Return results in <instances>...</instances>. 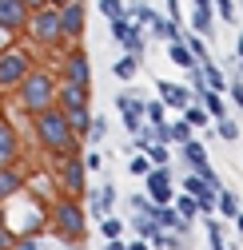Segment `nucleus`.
<instances>
[{
  "mask_svg": "<svg viewBox=\"0 0 243 250\" xmlns=\"http://www.w3.org/2000/svg\"><path fill=\"white\" fill-rule=\"evenodd\" d=\"M88 91H92V87H80V83H60L56 87V107L60 111H80V107H88V104H92V100H88Z\"/></svg>",
  "mask_w": 243,
  "mask_h": 250,
  "instance_id": "obj_10",
  "label": "nucleus"
},
{
  "mask_svg": "<svg viewBox=\"0 0 243 250\" xmlns=\"http://www.w3.org/2000/svg\"><path fill=\"white\" fill-rule=\"evenodd\" d=\"M195 175H199V179H203V183L211 187V191H219V187H223V183H219V175H216V167H211V163H199V167H195Z\"/></svg>",
  "mask_w": 243,
  "mask_h": 250,
  "instance_id": "obj_31",
  "label": "nucleus"
},
{
  "mask_svg": "<svg viewBox=\"0 0 243 250\" xmlns=\"http://www.w3.org/2000/svg\"><path fill=\"white\" fill-rule=\"evenodd\" d=\"M144 115H147L151 123H164V115H168V107H164V100H160V104H144Z\"/></svg>",
  "mask_w": 243,
  "mask_h": 250,
  "instance_id": "obj_37",
  "label": "nucleus"
},
{
  "mask_svg": "<svg viewBox=\"0 0 243 250\" xmlns=\"http://www.w3.org/2000/svg\"><path fill=\"white\" fill-rule=\"evenodd\" d=\"M20 4H24L28 12H36V8H48V0H20Z\"/></svg>",
  "mask_w": 243,
  "mask_h": 250,
  "instance_id": "obj_43",
  "label": "nucleus"
},
{
  "mask_svg": "<svg viewBox=\"0 0 243 250\" xmlns=\"http://www.w3.org/2000/svg\"><path fill=\"white\" fill-rule=\"evenodd\" d=\"M12 246H16V234H12L4 223H0V250H12Z\"/></svg>",
  "mask_w": 243,
  "mask_h": 250,
  "instance_id": "obj_40",
  "label": "nucleus"
},
{
  "mask_svg": "<svg viewBox=\"0 0 243 250\" xmlns=\"http://www.w3.org/2000/svg\"><path fill=\"white\" fill-rule=\"evenodd\" d=\"M144 155H147V163H151V167H164V163H168V147H164V143H147Z\"/></svg>",
  "mask_w": 243,
  "mask_h": 250,
  "instance_id": "obj_29",
  "label": "nucleus"
},
{
  "mask_svg": "<svg viewBox=\"0 0 243 250\" xmlns=\"http://www.w3.org/2000/svg\"><path fill=\"white\" fill-rule=\"evenodd\" d=\"M12 91H16V104H20L28 115H36V111H44V107L56 104V80H52L48 72H40V68H32Z\"/></svg>",
  "mask_w": 243,
  "mask_h": 250,
  "instance_id": "obj_2",
  "label": "nucleus"
},
{
  "mask_svg": "<svg viewBox=\"0 0 243 250\" xmlns=\"http://www.w3.org/2000/svg\"><path fill=\"white\" fill-rule=\"evenodd\" d=\"M171 203H175V214H179V218H188V223L199 214V207H195V199H192V195H184V199H171Z\"/></svg>",
  "mask_w": 243,
  "mask_h": 250,
  "instance_id": "obj_28",
  "label": "nucleus"
},
{
  "mask_svg": "<svg viewBox=\"0 0 243 250\" xmlns=\"http://www.w3.org/2000/svg\"><path fill=\"white\" fill-rule=\"evenodd\" d=\"M24 28H28V32H32V40L44 44V48H60V44L68 40L56 8H36V12H28V24H24Z\"/></svg>",
  "mask_w": 243,
  "mask_h": 250,
  "instance_id": "obj_3",
  "label": "nucleus"
},
{
  "mask_svg": "<svg viewBox=\"0 0 243 250\" xmlns=\"http://www.w3.org/2000/svg\"><path fill=\"white\" fill-rule=\"evenodd\" d=\"M128 199H132V210L136 214H151V210H156V203H151L147 195H128Z\"/></svg>",
  "mask_w": 243,
  "mask_h": 250,
  "instance_id": "obj_36",
  "label": "nucleus"
},
{
  "mask_svg": "<svg viewBox=\"0 0 243 250\" xmlns=\"http://www.w3.org/2000/svg\"><path fill=\"white\" fill-rule=\"evenodd\" d=\"M124 250H147V242L140 238V242H132V246H124Z\"/></svg>",
  "mask_w": 243,
  "mask_h": 250,
  "instance_id": "obj_45",
  "label": "nucleus"
},
{
  "mask_svg": "<svg viewBox=\"0 0 243 250\" xmlns=\"http://www.w3.org/2000/svg\"><path fill=\"white\" fill-rule=\"evenodd\" d=\"M56 12H60V24H64V36L68 40L84 36V24H88V4H84V0H68V4L56 8Z\"/></svg>",
  "mask_w": 243,
  "mask_h": 250,
  "instance_id": "obj_9",
  "label": "nucleus"
},
{
  "mask_svg": "<svg viewBox=\"0 0 243 250\" xmlns=\"http://www.w3.org/2000/svg\"><path fill=\"white\" fill-rule=\"evenodd\" d=\"M80 163H84V171H100V167H104V159H100V151H88V155H84Z\"/></svg>",
  "mask_w": 243,
  "mask_h": 250,
  "instance_id": "obj_39",
  "label": "nucleus"
},
{
  "mask_svg": "<svg viewBox=\"0 0 243 250\" xmlns=\"http://www.w3.org/2000/svg\"><path fill=\"white\" fill-rule=\"evenodd\" d=\"M184 163H188V171H195L199 163H207V147L199 139H188L184 143Z\"/></svg>",
  "mask_w": 243,
  "mask_h": 250,
  "instance_id": "obj_20",
  "label": "nucleus"
},
{
  "mask_svg": "<svg viewBox=\"0 0 243 250\" xmlns=\"http://www.w3.org/2000/svg\"><path fill=\"white\" fill-rule=\"evenodd\" d=\"M116 107H120V115H124V127H128V131H140V127H144V100L120 91V96H116Z\"/></svg>",
  "mask_w": 243,
  "mask_h": 250,
  "instance_id": "obj_12",
  "label": "nucleus"
},
{
  "mask_svg": "<svg viewBox=\"0 0 243 250\" xmlns=\"http://www.w3.org/2000/svg\"><path fill=\"white\" fill-rule=\"evenodd\" d=\"M32 135H36V143H40L48 155H56V159L72 155V151H76V143H80V139L72 135V127H68V115L60 111L56 104L32 115Z\"/></svg>",
  "mask_w": 243,
  "mask_h": 250,
  "instance_id": "obj_1",
  "label": "nucleus"
},
{
  "mask_svg": "<svg viewBox=\"0 0 243 250\" xmlns=\"http://www.w3.org/2000/svg\"><path fill=\"white\" fill-rule=\"evenodd\" d=\"M12 250H40V242H32V234H24V238H16Z\"/></svg>",
  "mask_w": 243,
  "mask_h": 250,
  "instance_id": "obj_42",
  "label": "nucleus"
},
{
  "mask_svg": "<svg viewBox=\"0 0 243 250\" xmlns=\"http://www.w3.org/2000/svg\"><path fill=\"white\" fill-rule=\"evenodd\" d=\"M188 139H192V127H188V119L171 123V127L164 131V143H188Z\"/></svg>",
  "mask_w": 243,
  "mask_h": 250,
  "instance_id": "obj_26",
  "label": "nucleus"
},
{
  "mask_svg": "<svg viewBox=\"0 0 243 250\" xmlns=\"http://www.w3.org/2000/svg\"><path fill=\"white\" fill-rule=\"evenodd\" d=\"M211 8H216V12H219L227 24H235V20H239V12H235V0H211Z\"/></svg>",
  "mask_w": 243,
  "mask_h": 250,
  "instance_id": "obj_32",
  "label": "nucleus"
},
{
  "mask_svg": "<svg viewBox=\"0 0 243 250\" xmlns=\"http://www.w3.org/2000/svg\"><path fill=\"white\" fill-rule=\"evenodd\" d=\"M216 210H219L223 218H235V223H239V203H235V195H231V191H223V187L216 191Z\"/></svg>",
  "mask_w": 243,
  "mask_h": 250,
  "instance_id": "obj_22",
  "label": "nucleus"
},
{
  "mask_svg": "<svg viewBox=\"0 0 243 250\" xmlns=\"http://www.w3.org/2000/svg\"><path fill=\"white\" fill-rule=\"evenodd\" d=\"M28 24V8L20 4V0H0V32H20V28Z\"/></svg>",
  "mask_w": 243,
  "mask_h": 250,
  "instance_id": "obj_11",
  "label": "nucleus"
},
{
  "mask_svg": "<svg viewBox=\"0 0 243 250\" xmlns=\"http://www.w3.org/2000/svg\"><path fill=\"white\" fill-rule=\"evenodd\" d=\"M112 207H116V187L104 183V187H100V199L92 203V210H96V218H104V214H112Z\"/></svg>",
  "mask_w": 243,
  "mask_h": 250,
  "instance_id": "obj_23",
  "label": "nucleus"
},
{
  "mask_svg": "<svg viewBox=\"0 0 243 250\" xmlns=\"http://www.w3.org/2000/svg\"><path fill=\"white\" fill-rule=\"evenodd\" d=\"M28 72H32V56L28 52H0V91H12Z\"/></svg>",
  "mask_w": 243,
  "mask_h": 250,
  "instance_id": "obj_5",
  "label": "nucleus"
},
{
  "mask_svg": "<svg viewBox=\"0 0 243 250\" xmlns=\"http://www.w3.org/2000/svg\"><path fill=\"white\" fill-rule=\"evenodd\" d=\"M216 135H219L223 143H239V123H235V119H227V115H223V119H216Z\"/></svg>",
  "mask_w": 243,
  "mask_h": 250,
  "instance_id": "obj_25",
  "label": "nucleus"
},
{
  "mask_svg": "<svg viewBox=\"0 0 243 250\" xmlns=\"http://www.w3.org/2000/svg\"><path fill=\"white\" fill-rule=\"evenodd\" d=\"M128 171H132V175H140V179H144V175H147V171H151V163H147V155H136V159H132V163H128Z\"/></svg>",
  "mask_w": 243,
  "mask_h": 250,
  "instance_id": "obj_38",
  "label": "nucleus"
},
{
  "mask_svg": "<svg viewBox=\"0 0 243 250\" xmlns=\"http://www.w3.org/2000/svg\"><path fill=\"white\" fill-rule=\"evenodd\" d=\"M195 96H199V104H203L207 119H223V115H227V107H223V91H211V87H195Z\"/></svg>",
  "mask_w": 243,
  "mask_h": 250,
  "instance_id": "obj_17",
  "label": "nucleus"
},
{
  "mask_svg": "<svg viewBox=\"0 0 243 250\" xmlns=\"http://www.w3.org/2000/svg\"><path fill=\"white\" fill-rule=\"evenodd\" d=\"M88 123H92V107H80V111H68V127L76 139H88Z\"/></svg>",
  "mask_w": 243,
  "mask_h": 250,
  "instance_id": "obj_19",
  "label": "nucleus"
},
{
  "mask_svg": "<svg viewBox=\"0 0 243 250\" xmlns=\"http://www.w3.org/2000/svg\"><path fill=\"white\" fill-rule=\"evenodd\" d=\"M227 96H231V104H239V107H243V83H239V80L227 87Z\"/></svg>",
  "mask_w": 243,
  "mask_h": 250,
  "instance_id": "obj_41",
  "label": "nucleus"
},
{
  "mask_svg": "<svg viewBox=\"0 0 243 250\" xmlns=\"http://www.w3.org/2000/svg\"><path fill=\"white\" fill-rule=\"evenodd\" d=\"M144 183H147V199L156 203V207H168L171 199H175V187H171V167L164 163V167H151L147 175H144Z\"/></svg>",
  "mask_w": 243,
  "mask_h": 250,
  "instance_id": "obj_6",
  "label": "nucleus"
},
{
  "mask_svg": "<svg viewBox=\"0 0 243 250\" xmlns=\"http://www.w3.org/2000/svg\"><path fill=\"white\" fill-rule=\"evenodd\" d=\"M16 155H20V139H16V131L8 127V123H0V167H12Z\"/></svg>",
  "mask_w": 243,
  "mask_h": 250,
  "instance_id": "obj_15",
  "label": "nucleus"
},
{
  "mask_svg": "<svg viewBox=\"0 0 243 250\" xmlns=\"http://www.w3.org/2000/svg\"><path fill=\"white\" fill-rule=\"evenodd\" d=\"M108 20H116V16H128V8H124V0H100V4H96Z\"/></svg>",
  "mask_w": 243,
  "mask_h": 250,
  "instance_id": "obj_30",
  "label": "nucleus"
},
{
  "mask_svg": "<svg viewBox=\"0 0 243 250\" xmlns=\"http://www.w3.org/2000/svg\"><path fill=\"white\" fill-rule=\"evenodd\" d=\"M136 234H140L144 242H151V238L160 234V227H156V218H151V214H136Z\"/></svg>",
  "mask_w": 243,
  "mask_h": 250,
  "instance_id": "obj_27",
  "label": "nucleus"
},
{
  "mask_svg": "<svg viewBox=\"0 0 243 250\" xmlns=\"http://www.w3.org/2000/svg\"><path fill=\"white\" fill-rule=\"evenodd\" d=\"M60 187H64L72 199L88 191V171H84V163H80V155H76V151L64 155V163H60Z\"/></svg>",
  "mask_w": 243,
  "mask_h": 250,
  "instance_id": "obj_7",
  "label": "nucleus"
},
{
  "mask_svg": "<svg viewBox=\"0 0 243 250\" xmlns=\"http://www.w3.org/2000/svg\"><path fill=\"white\" fill-rule=\"evenodd\" d=\"M84 227H88L84 207L76 199H56V207H52V230L64 234L68 242H80L84 238Z\"/></svg>",
  "mask_w": 243,
  "mask_h": 250,
  "instance_id": "obj_4",
  "label": "nucleus"
},
{
  "mask_svg": "<svg viewBox=\"0 0 243 250\" xmlns=\"http://www.w3.org/2000/svg\"><path fill=\"white\" fill-rule=\"evenodd\" d=\"M68 4V0H48V8H64Z\"/></svg>",
  "mask_w": 243,
  "mask_h": 250,
  "instance_id": "obj_46",
  "label": "nucleus"
},
{
  "mask_svg": "<svg viewBox=\"0 0 243 250\" xmlns=\"http://www.w3.org/2000/svg\"><path fill=\"white\" fill-rule=\"evenodd\" d=\"M104 135H108V119H104V115H96L92 123H88V139H92V143H100Z\"/></svg>",
  "mask_w": 243,
  "mask_h": 250,
  "instance_id": "obj_34",
  "label": "nucleus"
},
{
  "mask_svg": "<svg viewBox=\"0 0 243 250\" xmlns=\"http://www.w3.org/2000/svg\"><path fill=\"white\" fill-rule=\"evenodd\" d=\"M108 250H124V242H120V238H108Z\"/></svg>",
  "mask_w": 243,
  "mask_h": 250,
  "instance_id": "obj_44",
  "label": "nucleus"
},
{
  "mask_svg": "<svg viewBox=\"0 0 243 250\" xmlns=\"http://www.w3.org/2000/svg\"><path fill=\"white\" fill-rule=\"evenodd\" d=\"M136 72H140V56H128V52L120 56V60H116V68H112L116 80H136Z\"/></svg>",
  "mask_w": 243,
  "mask_h": 250,
  "instance_id": "obj_21",
  "label": "nucleus"
},
{
  "mask_svg": "<svg viewBox=\"0 0 243 250\" xmlns=\"http://www.w3.org/2000/svg\"><path fill=\"white\" fill-rule=\"evenodd\" d=\"M151 218H156V227H160V230H175L179 238L192 230V223H188V218H179L171 203H168V207H156V210H151Z\"/></svg>",
  "mask_w": 243,
  "mask_h": 250,
  "instance_id": "obj_13",
  "label": "nucleus"
},
{
  "mask_svg": "<svg viewBox=\"0 0 243 250\" xmlns=\"http://www.w3.org/2000/svg\"><path fill=\"white\" fill-rule=\"evenodd\" d=\"M184 119H188V127H203V123H207V111L195 107V104H188V115H184Z\"/></svg>",
  "mask_w": 243,
  "mask_h": 250,
  "instance_id": "obj_35",
  "label": "nucleus"
},
{
  "mask_svg": "<svg viewBox=\"0 0 243 250\" xmlns=\"http://www.w3.org/2000/svg\"><path fill=\"white\" fill-rule=\"evenodd\" d=\"M192 28L199 36H216V20H211V8H195L192 12Z\"/></svg>",
  "mask_w": 243,
  "mask_h": 250,
  "instance_id": "obj_24",
  "label": "nucleus"
},
{
  "mask_svg": "<svg viewBox=\"0 0 243 250\" xmlns=\"http://www.w3.org/2000/svg\"><path fill=\"white\" fill-rule=\"evenodd\" d=\"M100 234H104V238H120V234H124V223H120V218H112V214H104Z\"/></svg>",
  "mask_w": 243,
  "mask_h": 250,
  "instance_id": "obj_33",
  "label": "nucleus"
},
{
  "mask_svg": "<svg viewBox=\"0 0 243 250\" xmlns=\"http://www.w3.org/2000/svg\"><path fill=\"white\" fill-rule=\"evenodd\" d=\"M64 83H80V87H92V64H88V52L76 48L64 56Z\"/></svg>",
  "mask_w": 243,
  "mask_h": 250,
  "instance_id": "obj_8",
  "label": "nucleus"
},
{
  "mask_svg": "<svg viewBox=\"0 0 243 250\" xmlns=\"http://www.w3.org/2000/svg\"><path fill=\"white\" fill-rule=\"evenodd\" d=\"M156 91H160L164 107H188L192 104V91L179 87V83H171V80H156Z\"/></svg>",
  "mask_w": 243,
  "mask_h": 250,
  "instance_id": "obj_14",
  "label": "nucleus"
},
{
  "mask_svg": "<svg viewBox=\"0 0 243 250\" xmlns=\"http://www.w3.org/2000/svg\"><path fill=\"white\" fill-rule=\"evenodd\" d=\"M168 56H171V64H179V68H188V72H192V68H199V60H195V56L188 52V44H184V40H171Z\"/></svg>",
  "mask_w": 243,
  "mask_h": 250,
  "instance_id": "obj_18",
  "label": "nucleus"
},
{
  "mask_svg": "<svg viewBox=\"0 0 243 250\" xmlns=\"http://www.w3.org/2000/svg\"><path fill=\"white\" fill-rule=\"evenodd\" d=\"M24 191V175L16 167H0V203H8Z\"/></svg>",
  "mask_w": 243,
  "mask_h": 250,
  "instance_id": "obj_16",
  "label": "nucleus"
}]
</instances>
